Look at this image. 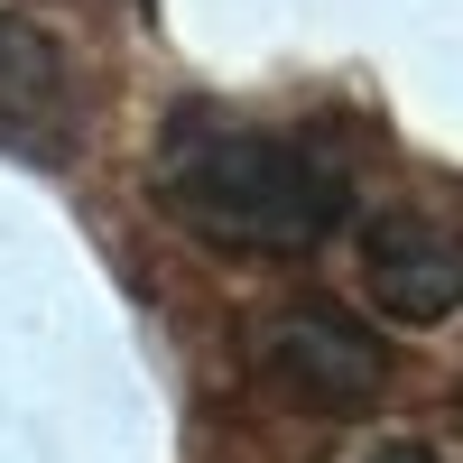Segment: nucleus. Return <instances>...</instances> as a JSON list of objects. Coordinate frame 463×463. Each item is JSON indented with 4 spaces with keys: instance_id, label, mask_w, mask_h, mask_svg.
Segmentation results:
<instances>
[{
    "instance_id": "4",
    "label": "nucleus",
    "mask_w": 463,
    "mask_h": 463,
    "mask_svg": "<svg viewBox=\"0 0 463 463\" xmlns=\"http://www.w3.org/2000/svg\"><path fill=\"white\" fill-rule=\"evenodd\" d=\"M0 148H28V158L74 148V74L56 37L28 19H0Z\"/></svg>"
},
{
    "instance_id": "1",
    "label": "nucleus",
    "mask_w": 463,
    "mask_h": 463,
    "mask_svg": "<svg viewBox=\"0 0 463 463\" xmlns=\"http://www.w3.org/2000/svg\"><path fill=\"white\" fill-rule=\"evenodd\" d=\"M148 195L185 241L232 250V260H297L353 213V185L325 148L260 130V121H222V111H176L167 121Z\"/></svg>"
},
{
    "instance_id": "5",
    "label": "nucleus",
    "mask_w": 463,
    "mask_h": 463,
    "mask_svg": "<svg viewBox=\"0 0 463 463\" xmlns=\"http://www.w3.org/2000/svg\"><path fill=\"white\" fill-rule=\"evenodd\" d=\"M371 463H436V454H427V445H380Z\"/></svg>"
},
{
    "instance_id": "2",
    "label": "nucleus",
    "mask_w": 463,
    "mask_h": 463,
    "mask_svg": "<svg viewBox=\"0 0 463 463\" xmlns=\"http://www.w3.org/2000/svg\"><path fill=\"white\" fill-rule=\"evenodd\" d=\"M260 380L316 417H362L380 390H390V343H380L353 306H325L306 297L288 316H269L260 334Z\"/></svg>"
},
{
    "instance_id": "3",
    "label": "nucleus",
    "mask_w": 463,
    "mask_h": 463,
    "mask_svg": "<svg viewBox=\"0 0 463 463\" xmlns=\"http://www.w3.org/2000/svg\"><path fill=\"white\" fill-rule=\"evenodd\" d=\"M362 279L380 297V316L436 325V316L463 306V241L445 222H427V213H390V222H371V241H362Z\"/></svg>"
}]
</instances>
